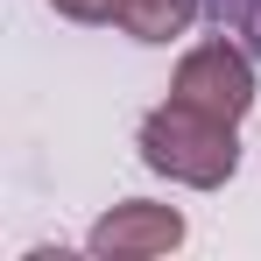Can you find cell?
Instances as JSON below:
<instances>
[{"label": "cell", "instance_id": "3", "mask_svg": "<svg viewBox=\"0 0 261 261\" xmlns=\"http://www.w3.org/2000/svg\"><path fill=\"white\" fill-rule=\"evenodd\" d=\"M85 247H92V254H106V261H148V254H170V247H184V212H176V205L127 198V205H113V212L92 226Z\"/></svg>", "mask_w": 261, "mask_h": 261}, {"label": "cell", "instance_id": "2", "mask_svg": "<svg viewBox=\"0 0 261 261\" xmlns=\"http://www.w3.org/2000/svg\"><path fill=\"white\" fill-rule=\"evenodd\" d=\"M170 99L184 106H198V113H219V120H247V106H254V64H247V49L212 36V43L184 49V64H176L170 78Z\"/></svg>", "mask_w": 261, "mask_h": 261}, {"label": "cell", "instance_id": "5", "mask_svg": "<svg viewBox=\"0 0 261 261\" xmlns=\"http://www.w3.org/2000/svg\"><path fill=\"white\" fill-rule=\"evenodd\" d=\"M64 21H113L120 14V0H49Z\"/></svg>", "mask_w": 261, "mask_h": 261}, {"label": "cell", "instance_id": "1", "mask_svg": "<svg viewBox=\"0 0 261 261\" xmlns=\"http://www.w3.org/2000/svg\"><path fill=\"white\" fill-rule=\"evenodd\" d=\"M141 163L170 184H191V191H219L226 176L240 170V141H233V120L219 113H198L184 99H163L148 120H141Z\"/></svg>", "mask_w": 261, "mask_h": 261}, {"label": "cell", "instance_id": "4", "mask_svg": "<svg viewBox=\"0 0 261 261\" xmlns=\"http://www.w3.org/2000/svg\"><path fill=\"white\" fill-rule=\"evenodd\" d=\"M134 43H176L191 21H198V0H120L113 14Z\"/></svg>", "mask_w": 261, "mask_h": 261}]
</instances>
